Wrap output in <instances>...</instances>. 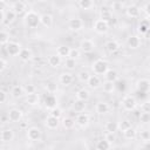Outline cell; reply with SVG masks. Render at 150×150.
Segmentation results:
<instances>
[{
  "label": "cell",
  "instance_id": "57",
  "mask_svg": "<svg viewBox=\"0 0 150 150\" xmlns=\"http://www.w3.org/2000/svg\"><path fill=\"white\" fill-rule=\"evenodd\" d=\"M143 149H144V150H150V141L144 143V145H143Z\"/></svg>",
  "mask_w": 150,
  "mask_h": 150
},
{
  "label": "cell",
  "instance_id": "14",
  "mask_svg": "<svg viewBox=\"0 0 150 150\" xmlns=\"http://www.w3.org/2000/svg\"><path fill=\"white\" fill-rule=\"evenodd\" d=\"M139 7L138 6H136V5H130V6H128L127 7V9H125V14L129 16V18H138L139 16Z\"/></svg>",
  "mask_w": 150,
  "mask_h": 150
},
{
  "label": "cell",
  "instance_id": "4",
  "mask_svg": "<svg viewBox=\"0 0 150 150\" xmlns=\"http://www.w3.org/2000/svg\"><path fill=\"white\" fill-rule=\"evenodd\" d=\"M122 105H123L124 110H127V111H132V110H135L136 107H137V101H136V98H135L134 96L127 95V96H124L123 100H122Z\"/></svg>",
  "mask_w": 150,
  "mask_h": 150
},
{
  "label": "cell",
  "instance_id": "53",
  "mask_svg": "<svg viewBox=\"0 0 150 150\" xmlns=\"http://www.w3.org/2000/svg\"><path fill=\"white\" fill-rule=\"evenodd\" d=\"M8 67V64H7V61H6V59L5 57H0V71L2 73V71H5V69Z\"/></svg>",
  "mask_w": 150,
  "mask_h": 150
},
{
  "label": "cell",
  "instance_id": "58",
  "mask_svg": "<svg viewBox=\"0 0 150 150\" xmlns=\"http://www.w3.org/2000/svg\"><path fill=\"white\" fill-rule=\"evenodd\" d=\"M144 36H145V38H146V39H150V28H149V30H148V32H146V34H145V35H144Z\"/></svg>",
  "mask_w": 150,
  "mask_h": 150
},
{
  "label": "cell",
  "instance_id": "50",
  "mask_svg": "<svg viewBox=\"0 0 150 150\" xmlns=\"http://www.w3.org/2000/svg\"><path fill=\"white\" fill-rule=\"evenodd\" d=\"M139 122L141 123H149L150 122V114H148V112H141V115H139Z\"/></svg>",
  "mask_w": 150,
  "mask_h": 150
},
{
  "label": "cell",
  "instance_id": "11",
  "mask_svg": "<svg viewBox=\"0 0 150 150\" xmlns=\"http://www.w3.org/2000/svg\"><path fill=\"white\" fill-rule=\"evenodd\" d=\"M45 124H46V127H47L48 129L54 130V129H56V128L59 127L60 121H59V118H56V117H54V116H52V115H48V116L46 117V120H45Z\"/></svg>",
  "mask_w": 150,
  "mask_h": 150
},
{
  "label": "cell",
  "instance_id": "17",
  "mask_svg": "<svg viewBox=\"0 0 150 150\" xmlns=\"http://www.w3.org/2000/svg\"><path fill=\"white\" fill-rule=\"evenodd\" d=\"M89 98H90V91H89L88 89H86V88H81L80 90H77V93H76V100L87 102Z\"/></svg>",
  "mask_w": 150,
  "mask_h": 150
},
{
  "label": "cell",
  "instance_id": "10",
  "mask_svg": "<svg viewBox=\"0 0 150 150\" xmlns=\"http://www.w3.org/2000/svg\"><path fill=\"white\" fill-rule=\"evenodd\" d=\"M68 27L73 32H79V30H81L83 28V21L80 18H73V19L69 20Z\"/></svg>",
  "mask_w": 150,
  "mask_h": 150
},
{
  "label": "cell",
  "instance_id": "59",
  "mask_svg": "<svg viewBox=\"0 0 150 150\" xmlns=\"http://www.w3.org/2000/svg\"><path fill=\"white\" fill-rule=\"evenodd\" d=\"M149 131H150V129H149Z\"/></svg>",
  "mask_w": 150,
  "mask_h": 150
},
{
  "label": "cell",
  "instance_id": "9",
  "mask_svg": "<svg viewBox=\"0 0 150 150\" xmlns=\"http://www.w3.org/2000/svg\"><path fill=\"white\" fill-rule=\"evenodd\" d=\"M136 89L138 93H148L150 90V80L148 79H139L136 83Z\"/></svg>",
  "mask_w": 150,
  "mask_h": 150
},
{
  "label": "cell",
  "instance_id": "26",
  "mask_svg": "<svg viewBox=\"0 0 150 150\" xmlns=\"http://www.w3.org/2000/svg\"><path fill=\"white\" fill-rule=\"evenodd\" d=\"M73 82V75L70 73H62L60 75V83L63 86H70Z\"/></svg>",
  "mask_w": 150,
  "mask_h": 150
},
{
  "label": "cell",
  "instance_id": "31",
  "mask_svg": "<svg viewBox=\"0 0 150 150\" xmlns=\"http://www.w3.org/2000/svg\"><path fill=\"white\" fill-rule=\"evenodd\" d=\"M117 130H118V123H117V122L109 121V122L105 123V131H107V132L115 134Z\"/></svg>",
  "mask_w": 150,
  "mask_h": 150
},
{
  "label": "cell",
  "instance_id": "42",
  "mask_svg": "<svg viewBox=\"0 0 150 150\" xmlns=\"http://www.w3.org/2000/svg\"><path fill=\"white\" fill-rule=\"evenodd\" d=\"M15 16H16V14H15V13H14L12 9L6 11V18H5V22H7V23L13 22V21L15 20Z\"/></svg>",
  "mask_w": 150,
  "mask_h": 150
},
{
  "label": "cell",
  "instance_id": "19",
  "mask_svg": "<svg viewBox=\"0 0 150 150\" xmlns=\"http://www.w3.org/2000/svg\"><path fill=\"white\" fill-rule=\"evenodd\" d=\"M104 77H105V81L116 83L117 80H118V73H117L115 69H108L107 73L104 74Z\"/></svg>",
  "mask_w": 150,
  "mask_h": 150
},
{
  "label": "cell",
  "instance_id": "55",
  "mask_svg": "<svg viewBox=\"0 0 150 150\" xmlns=\"http://www.w3.org/2000/svg\"><path fill=\"white\" fill-rule=\"evenodd\" d=\"M111 8H112V9H116V11H120V9L123 8V4L120 2V1H115V2H112Z\"/></svg>",
  "mask_w": 150,
  "mask_h": 150
},
{
  "label": "cell",
  "instance_id": "48",
  "mask_svg": "<svg viewBox=\"0 0 150 150\" xmlns=\"http://www.w3.org/2000/svg\"><path fill=\"white\" fill-rule=\"evenodd\" d=\"M141 111L150 114V101H144L141 104Z\"/></svg>",
  "mask_w": 150,
  "mask_h": 150
},
{
  "label": "cell",
  "instance_id": "34",
  "mask_svg": "<svg viewBox=\"0 0 150 150\" xmlns=\"http://www.w3.org/2000/svg\"><path fill=\"white\" fill-rule=\"evenodd\" d=\"M123 136H124V138L125 139H129V141H131V139H135L136 138V136H137V131H136V129L135 128H130V129H128L127 131H124L123 132Z\"/></svg>",
  "mask_w": 150,
  "mask_h": 150
},
{
  "label": "cell",
  "instance_id": "41",
  "mask_svg": "<svg viewBox=\"0 0 150 150\" xmlns=\"http://www.w3.org/2000/svg\"><path fill=\"white\" fill-rule=\"evenodd\" d=\"M115 88H116V84L112 83V82L105 81V82L103 83V91H104V93L110 94V93H112V91L115 90Z\"/></svg>",
  "mask_w": 150,
  "mask_h": 150
},
{
  "label": "cell",
  "instance_id": "49",
  "mask_svg": "<svg viewBox=\"0 0 150 150\" xmlns=\"http://www.w3.org/2000/svg\"><path fill=\"white\" fill-rule=\"evenodd\" d=\"M139 137H141L142 141L149 142L150 141V131L149 130H142L141 134H139Z\"/></svg>",
  "mask_w": 150,
  "mask_h": 150
},
{
  "label": "cell",
  "instance_id": "18",
  "mask_svg": "<svg viewBox=\"0 0 150 150\" xmlns=\"http://www.w3.org/2000/svg\"><path fill=\"white\" fill-rule=\"evenodd\" d=\"M56 103H57L56 97L53 94H48V95L45 96V105H46V108L53 109V108L56 107Z\"/></svg>",
  "mask_w": 150,
  "mask_h": 150
},
{
  "label": "cell",
  "instance_id": "27",
  "mask_svg": "<svg viewBox=\"0 0 150 150\" xmlns=\"http://www.w3.org/2000/svg\"><path fill=\"white\" fill-rule=\"evenodd\" d=\"M25 94V89H23V87H21V86H14L13 88H12V90H11V95L14 97V98H20V97H22V95Z\"/></svg>",
  "mask_w": 150,
  "mask_h": 150
},
{
  "label": "cell",
  "instance_id": "6",
  "mask_svg": "<svg viewBox=\"0 0 150 150\" xmlns=\"http://www.w3.org/2000/svg\"><path fill=\"white\" fill-rule=\"evenodd\" d=\"M42 136V132L40 130V128L38 127H30L27 129V138L29 141H33V142H36V141H40Z\"/></svg>",
  "mask_w": 150,
  "mask_h": 150
},
{
  "label": "cell",
  "instance_id": "22",
  "mask_svg": "<svg viewBox=\"0 0 150 150\" xmlns=\"http://www.w3.org/2000/svg\"><path fill=\"white\" fill-rule=\"evenodd\" d=\"M41 25L46 28H50L53 26V16L48 13H45L41 15Z\"/></svg>",
  "mask_w": 150,
  "mask_h": 150
},
{
  "label": "cell",
  "instance_id": "43",
  "mask_svg": "<svg viewBox=\"0 0 150 150\" xmlns=\"http://www.w3.org/2000/svg\"><path fill=\"white\" fill-rule=\"evenodd\" d=\"M64 67H66L67 69H69V70L74 69V68L76 67V60L70 59V57L66 59V61H64Z\"/></svg>",
  "mask_w": 150,
  "mask_h": 150
},
{
  "label": "cell",
  "instance_id": "30",
  "mask_svg": "<svg viewBox=\"0 0 150 150\" xmlns=\"http://www.w3.org/2000/svg\"><path fill=\"white\" fill-rule=\"evenodd\" d=\"M19 56H20V59L22 61H29L33 57V53H32V50L29 48H22V50H21Z\"/></svg>",
  "mask_w": 150,
  "mask_h": 150
},
{
  "label": "cell",
  "instance_id": "13",
  "mask_svg": "<svg viewBox=\"0 0 150 150\" xmlns=\"http://www.w3.org/2000/svg\"><path fill=\"white\" fill-rule=\"evenodd\" d=\"M127 45L130 49H137L141 46V39L137 35H130L127 40Z\"/></svg>",
  "mask_w": 150,
  "mask_h": 150
},
{
  "label": "cell",
  "instance_id": "5",
  "mask_svg": "<svg viewBox=\"0 0 150 150\" xmlns=\"http://www.w3.org/2000/svg\"><path fill=\"white\" fill-rule=\"evenodd\" d=\"M93 28H94V30H95L97 34H104V33H107L108 29H109V23L105 22V21H103V20H101V19H97V20L94 22Z\"/></svg>",
  "mask_w": 150,
  "mask_h": 150
},
{
  "label": "cell",
  "instance_id": "20",
  "mask_svg": "<svg viewBox=\"0 0 150 150\" xmlns=\"http://www.w3.org/2000/svg\"><path fill=\"white\" fill-rule=\"evenodd\" d=\"M88 87L91 88V89H97L100 86H101V79L97 76V75H90L88 82H87Z\"/></svg>",
  "mask_w": 150,
  "mask_h": 150
},
{
  "label": "cell",
  "instance_id": "40",
  "mask_svg": "<svg viewBox=\"0 0 150 150\" xmlns=\"http://www.w3.org/2000/svg\"><path fill=\"white\" fill-rule=\"evenodd\" d=\"M149 28H150V25H149L146 21H142V22L138 25V33H139L141 35H145L146 32L149 30Z\"/></svg>",
  "mask_w": 150,
  "mask_h": 150
},
{
  "label": "cell",
  "instance_id": "51",
  "mask_svg": "<svg viewBox=\"0 0 150 150\" xmlns=\"http://www.w3.org/2000/svg\"><path fill=\"white\" fill-rule=\"evenodd\" d=\"M104 138H105L110 144L115 143V141H116V136H115V134H111V132H107L105 136H104Z\"/></svg>",
  "mask_w": 150,
  "mask_h": 150
},
{
  "label": "cell",
  "instance_id": "21",
  "mask_svg": "<svg viewBox=\"0 0 150 150\" xmlns=\"http://www.w3.org/2000/svg\"><path fill=\"white\" fill-rule=\"evenodd\" d=\"M14 138V131L12 129H5L1 131V141L5 143H8L11 141H13Z\"/></svg>",
  "mask_w": 150,
  "mask_h": 150
},
{
  "label": "cell",
  "instance_id": "7",
  "mask_svg": "<svg viewBox=\"0 0 150 150\" xmlns=\"http://www.w3.org/2000/svg\"><path fill=\"white\" fill-rule=\"evenodd\" d=\"M95 48V43L90 39H83L80 42V50L83 53H91Z\"/></svg>",
  "mask_w": 150,
  "mask_h": 150
},
{
  "label": "cell",
  "instance_id": "37",
  "mask_svg": "<svg viewBox=\"0 0 150 150\" xmlns=\"http://www.w3.org/2000/svg\"><path fill=\"white\" fill-rule=\"evenodd\" d=\"M45 89L47 90L48 94H54L57 90V84L55 82H53V81H48L45 84Z\"/></svg>",
  "mask_w": 150,
  "mask_h": 150
},
{
  "label": "cell",
  "instance_id": "1",
  "mask_svg": "<svg viewBox=\"0 0 150 150\" xmlns=\"http://www.w3.org/2000/svg\"><path fill=\"white\" fill-rule=\"evenodd\" d=\"M41 23V15L34 11H28L25 15V25L28 28H36Z\"/></svg>",
  "mask_w": 150,
  "mask_h": 150
},
{
  "label": "cell",
  "instance_id": "56",
  "mask_svg": "<svg viewBox=\"0 0 150 150\" xmlns=\"http://www.w3.org/2000/svg\"><path fill=\"white\" fill-rule=\"evenodd\" d=\"M144 12H145V14L150 18V2H148V4L144 6Z\"/></svg>",
  "mask_w": 150,
  "mask_h": 150
},
{
  "label": "cell",
  "instance_id": "39",
  "mask_svg": "<svg viewBox=\"0 0 150 150\" xmlns=\"http://www.w3.org/2000/svg\"><path fill=\"white\" fill-rule=\"evenodd\" d=\"M8 42H11V41H9V33L6 32V30H2V32L0 33V45H1L2 47H5Z\"/></svg>",
  "mask_w": 150,
  "mask_h": 150
},
{
  "label": "cell",
  "instance_id": "3",
  "mask_svg": "<svg viewBox=\"0 0 150 150\" xmlns=\"http://www.w3.org/2000/svg\"><path fill=\"white\" fill-rule=\"evenodd\" d=\"M5 49H6V52L9 56H18V55H20V53L22 50V47H21L20 43L11 41L5 46Z\"/></svg>",
  "mask_w": 150,
  "mask_h": 150
},
{
  "label": "cell",
  "instance_id": "12",
  "mask_svg": "<svg viewBox=\"0 0 150 150\" xmlns=\"http://www.w3.org/2000/svg\"><path fill=\"white\" fill-rule=\"evenodd\" d=\"M76 123L81 128H86L89 124V115L86 112H80L76 116Z\"/></svg>",
  "mask_w": 150,
  "mask_h": 150
},
{
  "label": "cell",
  "instance_id": "44",
  "mask_svg": "<svg viewBox=\"0 0 150 150\" xmlns=\"http://www.w3.org/2000/svg\"><path fill=\"white\" fill-rule=\"evenodd\" d=\"M89 77H90V74L87 70H82V71L79 73V80L81 82H88Z\"/></svg>",
  "mask_w": 150,
  "mask_h": 150
},
{
  "label": "cell",
  "instance_id": "28",
  "mask_svg": "<svg viewBox=\"0 0 150 150\" xmlns=\"http://www.w3.org/2000/svg\"><path fill=\"white\" fill-rule=\"evenodd\" d=\"M118 48H120V45H118V42L115 41V40H109V41L105 43V49H107V52H109V53H115L116 50H118Z\"/></svg>",
  "mask_w": 150,
  "mask_h": 150
},
{
  "label": "cell",
  "instance_id": "46",
  "mask_svg": "<svg viewBox=\"0 0 150 150\" xmlns=\"http://www.w3.org/2000/svg\"><path fill=\"white\" fill-rule=\"evenodd\" d=\"M49 115H52V116H54V117H56V118H59V120H60V117L62 116V110H61L60 108L55 107V108L50 109V112H49Z\"/></svg>",
  "mask_w": 150,
  "mask_h": 150
},
{
  "label": "cell",
  "instance_id": "54",
  "mask_svg": "<svg viewBox=\"0 0 150 150\" xmlns=\"http://www.w3.org/2000/svg\"><path fill=\"white\" fill-rule=\"evenodd\" d=\"M116 88L120 90V91H124L125 90V88H127V86H125V82L122 80V81H118L117 82V84H116Z\"/></svg>",
  "mask_w": 150,
  "mask_h": 150
},
{
  "label": "cell",
  "instance_id": "38",
  "mask_svg": "<svg viewBox=\"0 0 150 150\" xmlns=\"http://www.w3.org/2000/svg\"><path fill=\"white\" fill-rule=\"evenodd\" d=\"M77 5L81 9H90L94 6V2L91 0H80L77 1Z\"/></svg>",
  "mask_w": 150,
  "mask_h": 150
},
{
  "label": "cell",
  "instance_id": "29",
  "mask_svg": "<svg viewBox=\"0 0 150 150\" xmlns=\"http://www.w3.org/2000/svg\"><path fill=\"white\" fill-rule=\"evenodd\" d=\"M86 109V102L83 101H80V100H75L74 103H73V110L75 112H83Z\"/></svg>",
  "mask_w": 150,
  "mask_h": 150
},
{
  "label": "cell",
  "instance_id": "24",
  "mask_svg": "<svg viewBox=\"0 0 150 150\" xmlns=\"http://www.w3.org/2000/svg\"><path fill=\"white\" fill-rule=\"evenodd\" d=\"M48 64L53 68H57L61 64V57L57 54H53L48 56Z\"/></svg>",
  "mask_w": 150,
  "mask_h": 150
},
{
  "label": "cell",
  "instance_id": "32",
  "mask_svg": "<svg viewBox=\"0 0 150 150\" xmlns=\"http://www.w3.org/2000/svg\"><path fill=\"white\" fill-rule=\"evenodd\" d=\"M75 123H76V122H75L71 117H64V118L62 120V125H63V128H64L66 130L73 129L74 125H75Z\"/></svg>",
  "mask_w": 150,
  "mask_h": 150
},
{
  "label": "cell",
  "instance_id": "8",
  "mask_svg": "<svg viewBox=\"0 0 150 150\" xmlns=\"http://www.w3.org/2000/svg\"><path fill=\"white\" fill-rule=\"evenodd\" d=\"M7 117H8L9 122H13V123L20 122V120L22 118V111L20 109H18V108H13V109H11L8 111Z\"/></svg>",
  "mask_w": 150,
  "mask_h": 150
},
{
  "label": "cell",
  "instance_id": "45",
  "mask_svg": "<svg viewBox=\"0 0 150 150\" xmlns=\"http://www.w3.org/2000/svg\"><path fill=\"white\" fill-rule=\"evenodd\" d=\"M80 55H81L80 49H77V48H70V54H69V57H70V59L77 60V59L80 57Z\"/></svg>",
  "mask_w": 150,
  "mask_h": 150
},
{
  "label": "cell",
  "instance_id": "16",
  "mask_svg": "<svg viewBox=\"0 0 150 150\" xmlns=\"http://www.w3.org/2000/svg\"><path fill=\"white\" fill-rule=\"evenodd\" d=\"M100 19L109 23V22L111 21V19H112V14H111V11H110L109 8H107V7H103V6H102V8H101V12H100Z\"/></svg>",
  "mask_w": 150,
  "mask_h": 150
},
{
  "label": "cell",
  "instance_id": "52",
  "mask_svg": "<svg viewBox=\"0 0 150 150\" xmlns=\"http://www.w3.org/2000/svg\"><path fill=\"white\" fill-rule=\"evenodd\" d=\"M7 97H8L7 93H6L4 89H1V90H0V103H1V104H5L6 101H7Z\"/></svg>",
  "mask_w": 150,
  "mask_h": 150
},
{
  "label": "cell",
  "instance_id": "25",
  "mask_svg": "<svg viewBox=\"0 0 150 150\" xmlns=\"http://www.w3.org/2000/svg\"><path fill=\"white\" fill-rule=\"evenodd\" d=\"M56 54L60 56V57H66L68 59L69 57V54H70V48L68 46H59L56 48Z\"/></svg>",
  "mask_w": 150,
  "mask_h": 150
},
{
  "label": "cell",
  "instance_id": "36",
  "mask_svg": "<svg viewBox=\"0 0 150 150\" xmlns=\"http://www.w3.org/2000/svg\"><path fill=\"white\" fill-rule=\"evenodd\" d=\"M26 102H27L29 105H36V104L39 103V95H38L36 93L30 94V95H27Z\"/></svg>",
  "mask_w": 150,
  "mask_h": 150
},
{
  "label": "cell",
  "instance_id": "23",
  "mask_svg": "<svg viewBox=\"0 0 150 150\" xmlns=\"http://www.w3.org/2000/svg\"><path fill=\"white\" fill-rule=\"evenodd\" d=\"M109 109H110V107H109V104H108L107 102H98V103L95 105V110H96V112L100 114V115L107 114V112L109 111Z\"/></svg>",
  "mask_w": 150,
  "mask_h": 150
},
{
  "label": "cell",
  "instance_id": "35",
  "mask_svg": "<svg viewBox=\"0 0 150 150\" xmlns=\"http://www.w3.org/2000/svg\"><path fill=\"white\" fill-rule=\"evenodd\" d=\"M110 143L105 139V138H102L101 141H98L96 143V149L97 150H109L110 149Z\"/></svg>",
  "mask_w": 150,
  "mask_h": 150
},
{
  "label": "cell",
  "instance_id": "33",
  "mask_svg": "<svg viewBox=\"0 0 150 150\" xmlns=\"http://www.w3.org/2000/svg\"><path fill=\"white\" fill-rule=\"evenodd\" d=\"M132 125H131V122L129 121V120H122L121 122H118V130L120 131H122V132H124V131H127L128 129H130Z\"/></svg>",
  "mask_w": 150,
  "mask_h": 150
},
{
  "label": "cell",
  "instance_id": "47",
  "mask_svg": "<svg viewBox=\"0 0 150 150\" xmlns=\"http://www.w3.org/2000/svg\"><path fill=\"white\" fill-rule=\"evenodd\" d=\"M23 89H25V94H26V95L34 94V93H35V90H36V88H35V86H34V84H26V86L23 87Z\"/></svg>",
  "mask_w": 150,
  "mask_h": 150
},
{
  "label": "cell",
  "instance_id": "15",
  "mask_svg": "<svg viewBox=\"0 0 150 150\" xmlns=\"http://www.w3.org/2000/svg\"><path fill=\"white\" fill-rule=\"evenodd\" d=\"M12 11L16 14V15H20L22 14L25 11H26V4L23 1H15L13 5H12Z\"/></svg>",
  "mask_w": 150,
  "mask_h": 150
},
{
  "label": "cell",
  "instance_id": "2",
  "mask_svg": "<svg viewBox=\"0 0 150 150\" xmlns=\"http://www.w3.org/2000/svg\"><path fill=\"white\" fill-rule=\"evenodd\" d=\"M108 69L109 68H108L107 61H104L102 59H98V60L94 61L93 64H91V70H93L94 75H102V74L104 75Z\"/></svg>",
  "mask_w": 150,
  "mask_h": 150
}]
</instances>
